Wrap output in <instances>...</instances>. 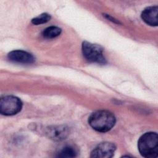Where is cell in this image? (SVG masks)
Segmentation results:
<instances>
[{
    "instance_id": "cell-6",
    "label": "cell",
    "mask_w": 158,
    "mask_h": 158,
    "mask_svg": "<svg viewBox=\"0 0 158 158\" xmlns=\"http://www.w3.org/2000/svg\"><path fill=\"white\" fill-rule=\"evenodd\" d=\"M7 57L9 60L15 63L30 64L35 62V57L32 54L22 50H15L10 52Z\"/></svg>"
},
{
    "instance_id": "cell-8",
    "label": "cell",
    "mask_w": 158,
    "mask_h": 158,
    "mask_svg": "<svg viewBox=\"0 0 158 158\" xmlns=\"http://www.w3.org/2000/svg\"><path fill=\"white\" fill-rule=\"evenodd\" d=\"M157 6L148 7L143 10L141 13V18L143 21L151 26H157Z\"/></svg>"
},
{
    "instance_id": "cell-10",
    "label": "cell",
    "mask_w": 158,
    "mask_h": 158,
    "mask_svg": "<svg viewBox=\"0 0 158 158\" xmlns=\"http://www.w3.org/2000/svg\"><path fill=\"white\" fill-rule=\"evenodd\" d=\"M61 33V29L57 27L51 26L46 28L43 31V36L46 38H54L58 36Z\"/></svg>"
},
{
    "instance_id": "cell-4",
    "label": "cell",
    "mask_w": 158,
    "mask_h": 158,
    "mask_svg": "<svg viewBox=\"0 0 158 158\" xmlns=\"http://www.w3.org/2000/svg\"><path fill=\"white\" fill-rule=\"evenodd\" d=\"M22 108V102L17 97L4 96L0 101V112L4 115H13L19 113Z\"/></svg>"
},
{
    "instance_id": "cell-9",
    "label": "cell",
    "mask_w": 158,
    "mask_h": 158,
    "mask_svg": "<svg viewBox=\"0 0 158 158\" xmlns=\"http://www.w3.org/2000/svg\"><path fill=\"white\" fill-rule=\"evenodd\" d=\"M78 154V150L73 146H66L58 152V157H74Z\"/></svg>"
},
{
    "instance_id": "cell-5",
    "label": "cell",
    "mask_w": 158,
    "mask_h": 158,
    "mask_svg": "<svg viewBox=\"0 0 158 158\" xmlns=\"http://www.w3.org/2000/svg\"><path fill=\"white\" fill-rule=\"evenodd\" d=\"M116 149L115 145L110 142H104L98 144L91 152V157L110 158L112 157Z\"/></svg>"
},
{
    "instance_id": "cell-3",
    "label": "cell",
    "mask_w": 158,
    "mask_h": 158,
    "mask_svg": "<svg viewBox=\"0 0 158 158\" xmlns=\"http://www.w3.org/2000/svg\"><path fill=\"white\" fill-rule=\"evenodd\" d=\"M82 52L85 59L91 62L99 64L106 63L103 55V49L99 45L84 41L82 43Z\"/></svg>"
},
{
    "instance_id": "cell-11",
    "label": "cell",
    "mask_w": 158,
    "mask_h": 158,
    "mask_svg": "<svg viewBox=\"0 0 158 158\" xmlns=\"http://www.w3.org/2000/svg\"><path fill=\"white\" fill-rule=\"evenodd\" d=\"M51 19V15L48 14L44 13L40 14L38 17L33 19L31 20V23L34 25H40L43 23H45L49 21Z\"/></svg>"
},
{
    "instance_id": "cell-1",
    "label": "cell",
    "mask_w": 158,
    "mask_h": 158,
    "mask_svg": "<svg viewBox=\"0 0 158 158\" xmlns=\"http://www.w3.org/2000/svg\"><path fill=\"white\" fill-rule=\"evenodd\" d=\"M116 122L114 115L105 110H98L89 117L88 123L94 130L104 133L109 131L115 125Z\"/></svg>"
},
{
    "instance_id": "cell-2",
    "label": "cell",
    "mask_w": 158,
    "mask_h": 158,
    "mask_svg": "<svg viewBox=\"0 0 158 158\" xmlns=\"http://www.w3.org/2000/svg\"><path fill=\"white\" fill-rule=\"evenodd\" d=\"M141 155L147 158L156 157L158 154V136L155 132H148L143 135L138 142Z\"/></svg>"
},
{
    "instance_id": "cell-7",
    "label": "cell",
    "mask_w": 158,
    "mask_h": 158,
    "mask_svg": "<svg viewBox=\"0 0 158 158\" xmlns=\"http://www.w3.org/2000/svg\"><path fill=\"white\" fill-rule=\"evenodd\" d=\"M46 134L50 139L54 141H62L69 135V128L64 125L52 126L46 129Z\"/></svg>"
}]
</instances>
